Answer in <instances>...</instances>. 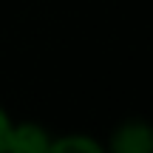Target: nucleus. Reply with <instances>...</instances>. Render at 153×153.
<instances>
[{"mask_svg": "<svg viewBox=\"0 0 153 153\" xmlns=\"http://www.w3.org/2000/svg\"><path fill=\"white\" fill-rule=\"evenodd\" d=\"M54 133L34 119H14L9 136V153H48Z\"/></svg>", "mask_w": 153, "mask_h": 153, "instance_id": "nucleus-2", "label": "nucleus"}, {"mask_svg": "<svg viewBox=\"0 0 153 153\" xmlns=\"http://www.w3.org/2000/svg\"><path fill=\"white\" fill-rule=\"evenodd\" d=\"M11 125H14V119H11V114L0 105V153H9V136H11Z\"/></svg>", "mask_w": 153, "mask_h": 153, "instance_id": "nucleus-4", "label": "nucleus"}, {"mask_svg": "<svg viewBox=\"0 0 153 153\" xmlns=\"http://www.w3.org/2000/svg\"><path fill=\"white\" fill-rule=\"evenodd\" d=\"M105 142L91 133H60V136L51 139L48 153H102Z\"/></svg>", "mask_w": 153, "mask_h": 153, "instance_id": "nucleus-3", "label": "nucleus"}, {"mask_svg": "<svg viewBox=\"0 0 153 153\" xmlns=\"http://www.w3.org/2000/svg\"><path fill=\"white\" fill-rule=\"evenodd\" d=\"M105 150L111 153H153V122L131 116L114 125Z\"/></svg>", "mask_w": 153, "mask_h": 153, "instance_id": "nucleus-1", "label": "nucleus"}]
</instances>
